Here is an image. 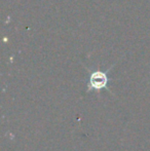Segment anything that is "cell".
I'll use <instances>...</instances> for the list:
<instances>
[{
    "label": "cell",
    "instance_id": "cell-1",
    "mask_svg": "<svg viewBox=\"0 0 150 151\" xmlns=\"http://www.w3.org/2000/svg\"><path fill=\"white\" fill-rule=\"evenodd\" d=\"M108 76L105 72L102 71H95L90 73V79L88 82V90L92 91H100L107 86L108 83Z\"/></svg>",
    "mask_w": 150,
    "mask_h": 151
}]
</instances>
